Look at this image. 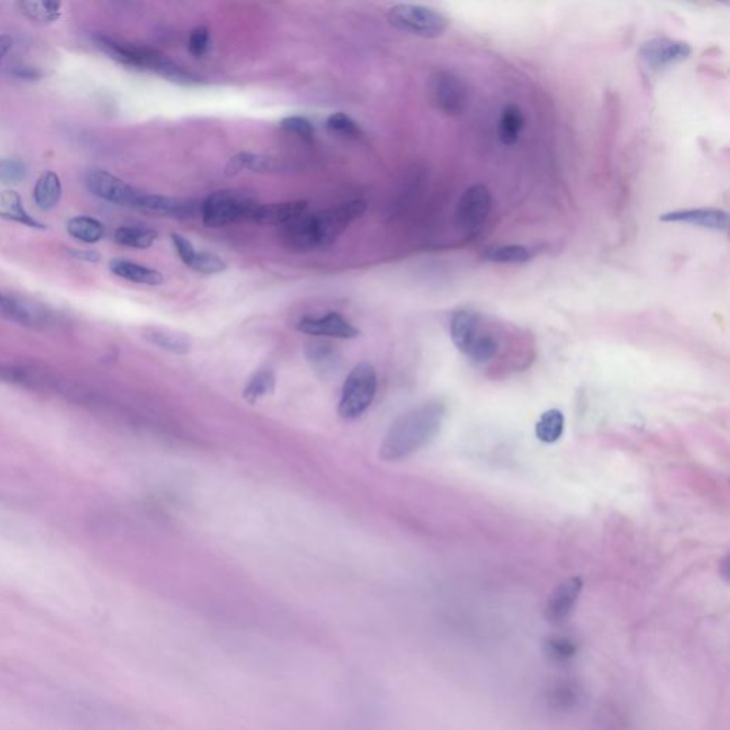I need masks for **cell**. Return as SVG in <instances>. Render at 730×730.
Here are the masks:
<instances>
[{
    "label": "cell",
    "mask_w": 730,
    "mask_h": 730,
    "mask_svg": "<svg viewBox=\"0 0 730 730\" xmlns=\"http://www.w3.org/2000/svg\"><path fill=\"white\" fill-rule=\"evenodd\" d=\"M69 254L73 259L82 260V262L97 263L101 262V253L96 250H70Z\"/></svg>",
    "instance_id": "cell-42"
},
{
    "label": "cell",
    "mask_w": 730,
    "mask_h": 730,
    "mask_svg": "<svg viewBox=\"0 0 730 730\" xmlns=\"http://www.w3.org/2000/svg\"><path fill=\"white\" fill-rule=\"evenodd\" d=\"M28 165L23 160L13 159V157H7V159H0V182L4 184H19L28 177Z\"/></svg>",
    "instance_id": "cell-36"
},
{
    "label": "cell",
    "mask_w": 730,
    "mask_h": 730,
    "mask_svg": "<svg viewBox=\"0 0 730 730\" xmlns=\"http://www.w3.org/2000/svg\"><path fill=\"white\" fill-rule=\"evenodd\" d=\"M307 360L318 377H334L340 369V355L330 343L314 340L306 347Z\"/></svg>",
    "instance_id": "cell-19"
},
{
    "label": "cell",
    "mask_w": 730,
    "mask_h": 730,
    "mask_svg": "<svg viewBox=\"0 0 730 730\" xmlns=\"http://www.w3.org/2000/svg\"><path fill=\"white\" fill-rule=\"evenodd\" d=\"M0 218H4V220L14 221V223L23 224L26 227L46 230L45 224L36 220L24 209L22 197L13 190L0 191Z\"/></svg>",
    "instance_id": "cell-22"
},
{
    "label": "cell",
    "mask_w": 730,
    "mask_h": 730,
    "mask_svg": "<svg viewBox=\"0 0 730 730\" xmlns=\"http://www.w3.org/2000/svg\"><path fill=\"white\" fill-rule=\"evenodd\" d=\"M193 200L189 199H176V197L159 196V194H140L136 209L150 211L160 216H172V218H187L194 211Z\"/></svg>",
    "instance_id": "cell-17"
},
{
    "label": "cell",
    "mask_w": 730,
    "mask_h": 730,
    "mask_svg": "<svg viewBox=\"0 0 730 730\" xmlns=\"http://www.w3.org/2000/svg\"><path fill=\"white\" fill-rule=\"evenodd\" d=\"M583 581L581 578H569L552 591L545 605V619L552 625L565 622L575 610L576 602L583 592Z\"/></svg>",
    "instance_id": "cell-13"
},
{
    "label": "cell",
    "mask_w": 730,
    "mask_h": 730,
    "mask_svg": "<svg viewBox=\"0 0 730 730\" xmlns=\"http://www.w3.org/2000/svg\"><path fill=\"white\" fill-rule=\"evenodd\" d=\"M428 97L432 106L448 116H458L468 107L466 82L450 70H437L428 80Z\"/></svg>",
    "instance_id": "cell-6"
},
{
    "label": "cell",
    "mask_w": 730,
    "mask_h": 730,
    "mask_svg": "<svg viewBox=\"0 0 730 730\" xmlns=\"http://www.w3.org/2000/svg\"><path fill=\"white\" fill-rule=\"evenodd\" d=\"M13 40L9 35H0V63L4 60V56L11 50Z\"/></svg>",
    "instance_id": "cell-43"
},
{
    "label": "cell",
    "mask_w": 730,
    "mask_h": 730,
    "mask_svg": "<svg viewBox=\"0 0 730 730\" xmlns=\"http://www.w3.org/2000/svg\"><path fill=\"white\" fill-rule=\"evenodd\" d=\"M33 199L41 210H53L62 199V182L55 172L41 173L33 190Z\"/></svg>",
    "instance_id": "cell-25"
},
{
    "label": "cell",
    "mask_w": 730,
    "mask_h": 730,
    "mask_svg": "<svg viewBox=\"0 0 730 730\" xmlns=\"http://www.w3.org/2000/svg\"><path fill=\"white\" fill-rule=\"evenodd\" d=\"M280 240L289 250L304 253L321 248L320 230L317 214L301 213L293 220L281 226Z\"/></svg>",
    "instance_id": "cell-10"
},
{
    "label": "cell",
    "mask_w": 730,
    "mask_h": 730,
    "mask_svg": "<svg viewBox=\"0 0 730 730\" xmlns=\"http://www.w3.org/2000/svg\"><path fill=\"white\" fill-rule=\"evenodd\" d=\"M254 199L235 191H218L207 197L201 206L204 226L220 228L238 221L250 220L257 207Z\"/></svg>",
    "instance_id": "cell-5"
},
{
    "label": "cell",
    "mask_w": 730,
    "mask_h": 730,
    "mask_svg": "<svg viewBox=\"0 0 730 730\" xmlns=\"http://www.w3.org/2000/svg\"><path fill=\"white\" fill-rule=\"evenodd\" d=\"M388 22L398 31L428 39L440 38L450 26V21L440 12L431 7L411 4L391 7L388 12Z\"/></svg>",
    "instance_id": "cell-4"
},
{
    "label": "cell",
    "mask_w": 730,
    "mask_h": 730,
    "mask_svg": "<svg viewBox=\"0 0 730 730\" xmlns=\"http://www.w3.org/2000/svg\"><path fill=\"white\" fill-rule=\"evenodd\" d=\"M545 658L555 665H566L578 654V644L575 639L566 635H551L545 637L542 644Z\"/></svg>",
    "instance_id": "cell-27"
},
{
    "label": "cell",
    "mask_w": 730,
    "mask_h": 730,
    "mask_svg": "<svg viewBox=\"0 0 730 730\" xmlns=\"http://www.w3.org/2000/svg\"><path fill=\"white\" fill-rule=\"evenodd\" d=\"M209 40H210V33L204 26H199L190 33L189 38V52L194 58H201L207 52L209 48Z\"/></svg>",
    "instance_id": "cell-39"
},
{
    "label": "cell",
    "mask_w": 730,
    "mask_h": 730,
    "mask_svg": "<svg viewBox=\"0 0 730 730\" xmlns=\"http://www.w3.org/2000/svg\"><path fill=\"white\" fill-rule=\"evenodd\" d=\"M109 267L114 276L128 280L131 283L145 284V286H160L163 283L162 272L146 267V265L138 264V263L114 259L111 260Z\"/></svg>",
    "instance_id": "cell-21"
},
{
    "label": "cell",
    "mask_w": 730,
    "mask_h": 730,
    "mask_svg": "<svg viewBox=\"0 0 730 730\" xmlns=\"http://www.w3.org/2000/svg\"><path fill=\"white\" fill-rule=\"evenodd\" d=\"M491 207L493 196L489 193L488 187L481 182L472 184L459 197L455 210V223L462 233L476 235L488 220Z\"/></svg>",
    "instance_id": "cell-7"
},
{
    "label": "cell",
    "mask_w": 730,
    "mask_h": 730,
    "mask_svg": "<svg viewBox=\"0 0 730 730\" xmlns=\"http://www.w3.org/2000/svg\"><path fill=\"white\" fill-rule=\"evenodd\" d=\"M172 242L174 248H176L180 260L189 267L190 263H191L194 255H196V248L193 247V245H191L186 237H182V236L177 235V233H173Z\"/></svg>",
    "instance_id": "cell-40"
},
{
    "label": "cell",
    "mask_w": 730,
    "mask_h": 730,
    "mask_svg": "<svg viewBox=\"0 0 730 730\" xmlns=\"http://www.w3.org/2000/svg\"><path fill=\"white\" fill-rule=\"evenodd\" d=\"M276 388V376L270 369H260L248 379L247 386L243 389V398L247 403L254 404L262 400L263 396H270Z\"/></svg>",
    "instance_id": "cell-31"
},
{
    "label": "cell",
    "mask_w": 730,
    "mask_h": 730,
    "mask_svg": "<svg viewBox=\"0 0 730 730\" xmlns=\"http://www.w3.org/2000/svg\"><path fill=\"white\" fill-rule=\"evenodd\" d=\"M0 381L24 388H39L46 384L45 374L26 364H0Z\"/></svg>",
    "instance_id": "cell-23"
},
{
    "label": "cell",
    "mask_w": 730,
    "mask_h": 730,
    "mask_svg": "<svg viewBox=\"0 0 730 730\" xmlns=\"http://www.w3.org/2000/svg\"><path fill=\"white\" fill-rule=\"evenodd\" d=\"M444 404L438 401L421 404L394 421L384 437L379 457L386 461H400L430 444L441 430Z\"/></svg>",
    "instance_id": "cell-1"
},
{
    "label": "cell",
    "mask_w": 730,
    "mask_h": 730,
    "mask_svg": "<svg viewBox=\"0 0 730 730\" xmlns=\"http://www.w3.org/2000/svg\"><path fill=\"white\" fill-rule=\"evenodd\" d=\"M542 705L556 717L578 712L585 705L586 693L583 683L572 678H555L541 692Z\"/></svg>",
    "instance_id": "cell-9"
},
{
    "label": "cell",
    "mask_w": 730,
    "mask_h": 730,
    "mask_svg": "<svg viewBox=\"0 0 730 730\" xmlns=\"http://www.w3.org/2000/svg\"><path fill=\"white\" fill-rule=\"evenodd\" d=\"M325 128H327L330 135L335 136L340 138H361L362 131L359 124L355 123L348 114L334 113L331 114L330 118L325 121Z\"/></svg>",
    "instance_id": "cell-35"
},
{
    "label": "cell",
    "mask_w": 730,
    "mask_h": 730,
    "mask_svg": "<svg viewBox=\"0 0 730 730\" xmlns=\"http://www.w3.org/2000/svg\"><path fill=\"white\" fill-rule=\"evenodd\" d=\"M87 187L94 196L119 206L135 207L142 191L104 170H94L87 176Z\"/></svg>",
    "instance_id": "cell-11"
},
{
    "label": "cell",
    "mask_w": 730,
    "mask_h": 730,
    "mask_svg": "<svg viewBox=\"0 0 730 730\" xmlns=\"http://www.w3.org/2000/svg\"><path fill=\"white\" fill-rule=\"evenodd\" d=\"M280 126L289 135L298 136V138H307V140H310L314 136L313 124L310 123V120H307L306 118H301V116H289V118L281 120Z\"/></svg>",
    "instance_id": "cell-38"
},
{
    "label": "cell",
    "mask_w": 730,
    "mask_h": 730,
    "mask_svg": "<svg viewBox=\"0 0 730 730\" xmlns=\"http://www.w3.org/2000/svg\"><path fill=\"white\" fill-rule=\"evenodd\" d=\"M157 240V233L152 228L119 227L114 233V242L129 248L146 250L152 247Z\"/></svg>",
    "instance_id": "cell-34"
},
{
    "label": "cell",
    "mask_w": 730,
    "mask_h": 730,
    "mask_svg": "<svg viewBox=\"0 0 730 730\" xmlns=\"http://www.w3.org/2000/svg\"><path fill=\"white\" fill-rule=\"evenodd\" d=\"M190 269L201 274H218L227 270V263L210 252H196L189 264Z\"/></svg>",
    "instance_id": "cell-37"
},
{
    "label": "cell",
    "mask_w": 730,
    "mask_h": 730,
    "mask_svg": "<svg viewBox=\"0 0 730 730\" xmlns=\"http://www.w3.org/2000/svg\"><path fill=\"white\" fill-rule=\"evenodd\" d=\"M377 387L378 381L374 367L369 362H360L355 365L343 386L338 414L344 420L361 417L376 398Z\"/></svg>",
    "instance_id": "cell-3"
},
{
    "label": "cell",
    "mask_w": 730,
    "mask_h": 730,
    "mask_svg": "<svg viewBox=\"0 0 730 730\" xmlns=\"http://www.w3.org/2000/svg\"><path fill=\"white\" fill-rule=\"evenodd\" d=\"M500 347V340L494 334L493 331H489V328L486 327L485 325H484L483 331H481V334L476 338V343L469 348V352H467L466 357H468V359L471 360L472 362H476V364H485V362L491 361V360L498 354Z\"/></svg>",
    "instance_id": "cell-32"
},
{
    "label": "cell",
    "mask_w": 730,
    "mask_h": 730,
    "mask_svg": "<svg viewBox=\"0 0 730 730\" xmlns=\"http://www.w3.org/2000/svg\"><path fill=\"white\" fill-rule=\"evenodd\" d=\"M484 260L498 264H520L532 259L530 248L522 245H495L488 248L483 254Z\"/></svg>",
    "instance_id": "cell-33"
},
{
    "label": "cell",
    "mask_w": 730,
    "mask_h": 730,
    "mask_svg": "<svg viewBox=\"0 0 730 730\" xmlns=\"http://www.w3.org/2000/svg\"><path fill=\"white\" fill-rule=\"evenodd\" d=\"M94 43L102 52L109 58L120 63V65L138 70H150L179 85H197L200 80L193 73L187 72L184 67L170 60L167 56L162 55L155 49L146 46L133 45L129 41L119 40L111 36L99 35L94 38Z\"/></svg>",
    "instance_id": "cell-2"
},
{
    "label": "cell",
    "mask_w": 730,
    "mask_h": 730,
    "mask_svg": "<svg viewBox=\"0 0 730 730\" xmlns=\"http://www.w3.org/2000/svg\"><path fill=\"white\" fill-rule=\"evenodd\" d=\"M67 233L79 242L94 245L104 237V227L101 221L89 216H77L67 223Z\"/></svg>",
    "instance_id": "cell-30"
},
{
    "label": "cell",
    "mask_w": 730,
    "mask_h": 730,
    "mask_svg": "<svg viewBox=\"0 0 730 730\" xmlns=\"http://www.w3.org/2000/svg\"><path fill=\"white\" fill-rule=\"evenodd\" d=\"M280 163L269 156L254 155V153L243 152L236 155L226 167L228 177L236 176L243 170H252L257 173H272L280 170Z\"/></svg>",
    "instance_id": "cell-26"
},
{
    "label": "cell",
    "mask_w": 730,
    "mask_h": 730,
    "mask_svg": "<svg viewBox=\"0 0 730 730\" xmlns=\"http://www.w3.org/2000/svg\"><path fill=\"white\" fill-rule=\"evenodd\" d=\"M717 2H724V4H726L727 0H717Z\"/></svg>",
    "instance_id": "cell-44"
},
{
    "label": "cell",
    "mask_w": 730,
    "mask_h": 730,
    "mask_svg": "<svg viewBox=\"0 0 730 730\" xmlns=\"http://www.w3.org/2000/svg\"><path fill=\"white\" fill-rule=\"evenodd\" d=\"M663 223L688 224L695 227L709 228V230L725 231L729 226L727 214L720 209L712 207H700V209H682V210L669 211L661 216Z\"/></svg>",
    "instance_id": "cell-15"
},
{
    "label": "cell",
    "mask_w": 730,
    "mask_h": 730,
    "mask_svg": "<svg viewBox=\"0 0 730 730\" xmlns=\"http://www.w3.org/2000/svg\"><path fill=\"white\" fill-rule=\"evenodd\" d=\"M0 314L23 327L48 328L56 325V313L50 307L18 294L0 291Z\"/></svg>",
    "instance_id": "cell-8"
},
{
    "label": "cell",
    "mask_w": 730,
    "mask_h": 730,
    "mask_svg": "<svg viewBox=\"0 0 730 730\" xmlns=\"http://www.w3.org/2000/svg\"><path fill=\"white\" fill-rule=\"evenodd\" d=\"M143 338L150 344L162 348L173 354H189L193 348V340L186 333L169 328L147 327L143 331Z\"/></svg>",
    "instance_id": "cell-20"
},
{
    "label": "cell",
    "mask_w": 730,
    "mask_h": 730,
    "mask_svg": "<svg viewBox=\"0 0 730 730\" xmlns=\"http://www.w3.org/2000/svg\"><path fill=\"white\" fill-rule=\"evenodd\" d=\"M306 200L287 201V203L257 204L250 220L255 224L283 226L307 210Z\"/></svg>",
    "instance_id": "cell-18"
},
{
    "label": "cell",
    "mask_w": 730,
    "mask_h": 730,
    "mask_svg": "<svg viewBox=\"0 0 730 730\" xmlns=\"http://www.w3.org/2000/svg\"><path fill=\"white\" fill-rule=\"evenodd\" d=\"M485 321L481 314L472 310H458L452 314L450 323V333L455 347L467 355L469 348L476 343L479 333L483 331Z\"/></svg>",
    "instance_id": "cell-16"
},
{
    "label": "cell",
    "mask_w": 730,
    "mask_h": 730,
    "mask_svg": "<svg viewBox=\"0 0 730 730\" xmlns=\"http://www.w3.org/2000/svg\"><path fill=\"white\" fill-rule=\"evenodd\" d=\"M692 55V49L683 41L671 40L666 38H656L646 41L639 50L642 62L649 69L658 70L682 62Z\"/></svg>",
    "instance_id": "cell-12"
},
{
    "label": "cell",
    "mask_w": 730,
    "mask_h": 730,
    "mask_svg": "<svg viewBox=\"0 0 730 730\" xmlns=\"http://www.w3.org/2000/svg\"><path fill=\"white\" fill-rule=\"evenodd\" d=\"M297 330L311 337H331L340 340H352L360 335L359 328L338 313H328L323 317L303 318L297 325Z\"/></svg>",
    "instance_id": "cell-14"
},
{
    "label": "cell",
    "mask_w": 730,
    "mask_h": 730,
    "mask_svg": "<svg viewBox=\"0 0 730 730\" xmlns=\"http://www.w3.org/2000/svg\"><path fill=\"white\" fill-rule=\"evenodd\" d=\"M564 428H565L564 414L562 411L552 408V410L545 411L538 420L537 425H535V434H537L538 440L544 444H554L564 434Z\"/></svg>",
    "instance_id": "cell-29"
},
{
    "label": "cell",
    "mask_w": 730,
    "mask_h": 730,
    "mask_svg": "<svg viewBox=\"0 0 730 730\" xmlns=\"http://www.w3.org/2000/svg\"><path fill=\"white\" fill-rule=\"evenodd\" d=\"M525 128L524 113L521 111L520 107L515 104L503 109L501 113L500 121H498V138L500 142L505 146H512L518 142L521 133Z\"/></svg>",
    "instance_id": "cell-28"
},
{
    "label": "cell",
    "mask_w": 730,
    "mask_h": 730,
    "mask_svg": "<svg viewBox=\"0 0 730 730\" xmlns=\"http://www.w3.org/2000/svg\"><path fill=\"white\" fill-rule=\"evenodd\" d=\"M63 0H18L19 11L33 23H53L60 18Z\"/></svg>",
    "instance_id": "cell-24"
},
{
    "label": "cell",
    "mask_w": 730,
    "mask_h": 730,
    "mask_svg": "<svg viewBox=\"0 0 730 730\" xmlns=\"http://www.w3.org/2000/svg\"><path fill=\"white\" fill-rule=\"evenodd\" d=\"M12 76L14 79L21 80V82H38L41 77L45 76L39 67L31 65H16L12 67Z\"/></svg>",
    "instance_id": "cell-41"
}]
</instances>
